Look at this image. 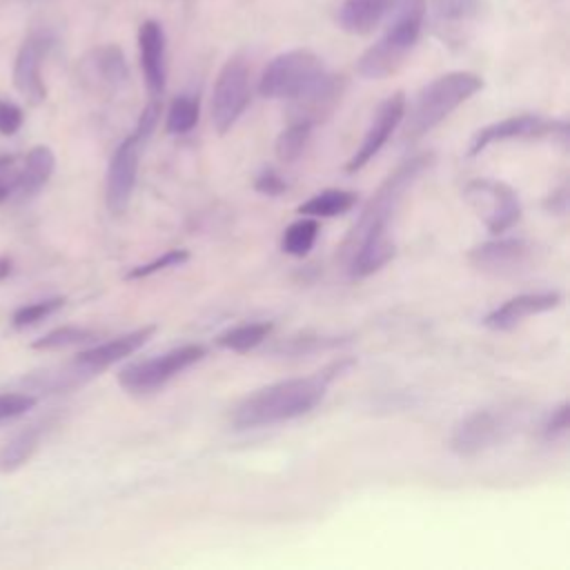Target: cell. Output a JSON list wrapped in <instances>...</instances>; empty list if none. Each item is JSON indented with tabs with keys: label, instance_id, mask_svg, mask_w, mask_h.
Returning a JSON list of instances; mask_svg holds the SVG:
<instances>
[{
	"label": "cell",
	"instance_id": "cell-6",
	"mask_svg": "<svg viewBox=\"0 0 570 570\" xmlns=\"http://www.w3.org/2000/svg\"><path fill=\"white\" fill-rule=\"evenodd\" d=\"M205 356V347L200 343H187L151 358H142L125 365L118 372V385L129 394H151L165 387L174 376L189 370Z\"/></svg>",
	"mask_w": 570,
	"mask_h": 570
},
{
	"label": "cell",
	"instance_id": "cell-19",
	"mask_svg": "<svg viewBox=\"0 0 570 570\" xmlns=\"http://www.w3.org/2000/svg\"><path fill=\"white\" fill-rule=\"evenodd\" d=\"M394 0H343L336 11V22L354 36L372 33L392 11Z\"/></svg>",
	"mask_w": 570,
	"mask_h": 570
},
{
	"label": "cell",
	"instance_id": "cell-3",
	"mask_svg": "<svg viewBox=\"0 0 570 570\" xmlns=\"http://www.w3.org/2000/svg\"><path fill=\"white\" fill-rule=\"evenodd\" d=\"M390 13L392 22L385 33L356 60V73L361 78L381 80L396 73L421 36L425 0H394Z\"/></svg>",
	"mask_w": 570,
	"mask_h": 570
},
{
	"label": "cell",
	"instance_id": "cell-16",
	"mask_svg": "<svg viewBox=\"0 0 570 570\" xmlns=\"http://www.w3.org/2000/svg\"><path fill=\"white\" fill-rule=\"evenodd\" d=\"M53 47V38L47 31H33L24 38L13 62V85L31 102L40 105L47 96L42 80V62Z\"/></svg>",
	"mask_w": 570,
	"mask_h": 570
},
{
	"label": "cell",
	"instance_id": "cell-18",
	"mask_svg": "<svg viewBox=\"0 0 570 570\" xmlns=\"http://www.w3.org/2000/svg\"><path fill=\"white\" fill-rule=\"evenodd\" d=\"M138 53L140 67L151 98H160L167 85V56H165V31L156 20H145L138 27Z\"/></svg>",
	"mask_w": 570,
	"mask_h": 570
},
{
	"label": "cell",
	"instance_id": "cell-35",
	"mask_svg": "<svg viewBox=\"0 0 570 570\" xmlns=\"http://www.w3.org/2000/svg\"><path fill=\"white\" fill-rule=\"evenodd\" d=\"M254 189L263 196H281L287 189V183L278 171L263 169L254 180Z\"/></svg>",
	"mask_w": 570,
	"mask_h": 570
},
{
	"label": "cell",
	"instance_id": "cell-39",
	"mask_svg": "<svg viewBox=\"0 0 570 570\" xmlns=\"http://www.w3.org/2000/svg\"><path fill=\"white\" fill-rule=\"evenodd\" d=\"M13 194V185L7 180H0V203H4Z\"/></svg>",
	"mask_w": 570,
	"mask_h": 570
},
{
	"label": "cell",
	"instance_id": "cell-8",
	"mask_svg": "<svg viewBox=\"0 0 570 570\" xmlns=\"http://www.w3.org/2000/svg\"><path fill=\"white\" fill-rule=\"evenodd\" d=\"M517 430V419L508 410H474L463 416L452 434L450 450L459 456H476L503 443Z\"/></svg>",
	"mask_w": 570,
	"mask_h": 570
},
{
	"label": "cell",
	"instance_id": "cell-37",
	"mask_svg": "<svg viewBox=\"0 0 570 570\" xmlns=\"http://www.w3.org/2000/svg\"><path fill=\"white\" fill-rule=\"evenodd\" d=\"M16 174H18V167H16L13 156L2 154V156H0V180L11 183L13 189H16Z\"/></svg>",
	"mask_w": 570,
	"mask_h": 570
},
{
	"label": "cell",
	"instance_id": "cell-28",
	"mask_svg": "<svg viewBox=\"0 0 570 570\" xmlns=\"http://www.w3.org/2000/svg\"><path fill=\"white\" fill-rule=\"evenodd\" d=\"M65 305V296H51V298H42L29 305H20L13 314H11V325L16 330H24L31 325H38L40 321H45L47 316L56 314L60 307Z\"/></svg>",
	"mask_w": 570,
	"mask_h": 570
},
{
	"label": "cell",
	"instance_id": "cell-9",
	"mask_svg": "<svg viewBox=\"0 0 570 570\" xmlns=\"http://www.w3.org/2000/svg\"><path fill=\"white\" fill-rule=\"evenodd\" d=\"M252 98L249 87V67L245 58L234 56L229 58L223 69L218 71V78L214 82L212 91V125L218 134H227L238 118L245 114Z\"/></svg>",
	"mask_w": 570,
	"mask_h": 570
},
{
	"label": "cell",
	"instance_id": "cell-5",
	"mask_svg": "<svg viewBox=\"0 0 570 570\" xmlns=\"http://www.w3.org/2000/svg\"><path fill=\"white\" fill-rule=\"evenodd\" d=\"M323 76L325 67L314 51L292 49L267 62L258 80V94L274 100H296Z\"/></svg>",
	"mask_w": 570,
	"mask_h": 570
},
{
	"label": "cell",
	"instance_id": "cell-4",
	"mask_svg": "<svg viewBox=\"0 0 570 570\" xmlns=\"http://www.w3.org/2000/svg\"><path fill=\"white\" fill-rule=\"evenodd\" d=\"M432 160H434V156L430 151L414 154V156L405 158L401 165H396V169L392 174H387V178L379 185L374 196L363 207L358 220L352 225V229L343 243V254L361 238L390 234V223H392L401 200L414 187V183L421 178V174L425 169H430Z\"/></svg>",
	"mask_w": 570,
	"mask_h": 570
},
{
	"label": "cell",
	"instance_id": "cell-26",
	"mask_svg": "<svg viewBox=\"0 0 570 570\" xmlns=\"http://www.w3.org/2000/svg\"><path fill=\"white\" fill-rule=\"evenodd\" d=\"M200 116V102L196 96L189 94H180L171 100L169 109H167V118H165V129L169 134H187L196 127Z\"/></svg>",
	"mask_w": 570,
	"mask_h": 570
},
{
	"label": "cell",
	"instance_id": "cell-7",
	"mask_svg": "<svg viewBox=\"0 0 570 570\" xmlns=\"http://www.w3.org/2000/svg\"><path fill=\"white\" fill-rule=\"evenodd\" d=\"M463 198L494 236L505 234L521 218L519 194L503 180L472 178L463 187Z\"/></svg>",
	"mask_w": 570,
	"mask_h": 570
},
{
	"label": "cell",
	"instance_id": "cell-29",
	"mask_svg": "<svg viewBox=\"0 0 570 570\" xmlns=\"http://www.w3.org/2000/svg\"><path fill=\"white\" fill-rule=\"evenodd\" d=\"M432 11L443 24H461L479 16L481 0H430Z\"/></svg>",
	"mask_w": 570,
	"mask_h": 570
},
{
	"label": "cell",
	"instance_id": "cell-20",
	"mask_svg": "<svg viewBox=\"0 0 570 570\" xmlns=\"http://www.w3.org/2000/svg\"><path fill=\"white\" fill-rule=\"evenodd\" d=\"M56 169V156L47 145H38L31 147L22 160V165L18 167L16 174V189L22 198H31L36 196L51 178Z\"/></svg>",
	"mask_w": 570,
	"mask_h": 570
},
{
	"label": "cell",
	"instance_id": "cell-22",
	"mask_svg": "<svg viewBox=\"0 0 570 570\" xmlns=\"http://www.w3.org/2000/svg\"><path fill=\"white\" fill-rule=\"evenodd\" d=\"M356 205V194L350 189H323L314 194L309 200H305L298 207L301 216H312V218H334L345 212H350Z\"/></svg>",
	"mask_w": 570,
	"mask_h": 570
},
{
	"label": "cell",
	"instance_id": "cell-30",
	"mask_svg": "<svg viewBox=\"0 0 570 570\" xmlns=\"http://www.w3.org/2000/svg\"><path fill=\"white\" fill-rule=\"evenodd\" d=\"M187 258H189V252H187V249H167L163 256H158V258H154V261H149V263H145V265L134 267V269L127 274V278H129V281H134V278H147V276H151V274H156V272H163V269H167V267H178V265L187 263Z\"/></svg>",
	"mask_w": 570,
	"mask_h": 570
},
{
	"label": "cell",
	"instance_id": "cell-17",
	"mask_svg": "<svg viewBox=\"0 0 570 570\" xmlns=\"http://www.w3.org/2000/svg\"><path fill=\"white\" fill-rule=\"evenodd\" d=\"M559 303H561V294L559 292H528V294H519V296L508 298L499 307L490 309L483 316V325L494 330V332H508V330L517 327L519 323H523L530 316H537V314L554 309Z\"/></svg>",
	"mask_w": 570,
	"mask_h": 570
},
{
	"label": "cell",
	"instance_id": "cell-27",
	"mask_svg": "<svg viewBox=\"0 0 570 570\" xmlns=\"http://www.w3.org/2000/svg\"><path fill=\"white\" fill-rule=\"evenodd\" d=\"M96 338V332L89 327H80V325H62V327H53L47 334H42L40 338H36L31 343V350L38 352H53V350H65L71 345H80V343H89Z\"/></svg>",
	"mask_w": 570,
	"mask_h": 570
},
{
	"label": "cell",
	"instance_id": "cell-23",
	"mask_svg": "<svg viewBox=\"0 0 570 570\" xmlns=\"http://www.w3.org/2000/svg\"><path fill=\"white\" fill-rule=\"evenodd\" d=\"M272 323L269 321H256V323H243L236 327L225 330L223 334L216 336V345L229 352H249L265 343V338L272 334Z\"/></svg>",
	"mask_w": 570,
	"mask_h": 570
},
{
	"label": "cell",
	"instance_id": "cell-12",
	"mask_svg": "<svg viewBox=\"0 0 570 570\" xmlns=\"http://www.w3.org/2000/svg\"><path fill=\"white\" fill-rule=\"evenodd\" d=\"M154 332H156V325H145V327L131 330L127 334H120L116 338L91 345V347L78 352L67 363V367L73 374V379L78 381V385H82L85 381L98 376L107 367H111V365L125 361L127 356H131L136 350H140L151 338Z\"/></svg>",
	"mask_w": 570,
	"mask_h": 570
},
{
	"label": "cell",
	"instance_id": "cell-2",
	"mask_svg": "<svg viewBox=\"0 0 570 570\" xmlns=\"http://www.w3.org/2000/svg\"><path fill=\"white\" fill-rule=\"evenodd\" d=\"M483 89V78L472 71H450L428 82L403 114V142H414L441 125L459 105Z\"/></svg>",
	"mask_w": 570,
	"mask_h": 570
},
{
	"label": "cell",
	"instance_id": "cell-34",
	"mask_svg": "<svg viewBox=\"0 0 570 570\" xmlns=\"http://www.w3.org/2000/svg\"><path fill=\"white\" fill-rule=\"evenodd\" d=\"M336 341H330V338H318V336H292L287 338L283 345L276 347V352H283V354H303V352H309V350H316V347H323V345H334Z\"/></svg>",
	"mask_w": 570,
	"mask_h": 570
},
{
	"label": "cell",
	"instance_id": "cell-32",
	"mask_svg": "<svg viewBox=\"0 0 570 570\" xmlns=\"http://www.w3.org/2000/svg\"><path fill=\"white\" fill-rule=\"evenodd\" d=\"M568 412H570V405H568V401H563L546 416V421L541 425V436L546 441H559L568 434Z\"/></svg>",
	"mask_w": 570,
	"mask_h": 570
},
{
	"label": "cell",
	"instance_id": "cell-33",
	"mask_svg": "<svg viewBox=\"0 0 570 570\" xmlns=\"http://www.w3.org/2000/svg\"><path fill=\"white\" fill-rule=\"evenodd\" d=\"M24 114L16 102H9L0 98V134L2 136H13L22 127Z\"/></svg>",
	"mask_w": 570,
	"mask_h": 570
},
{
	"label": "cell",
	"instance_id": "cell-15",
	"mask_svg": "<svg viewBox=\"0 0 570 570\" xmlns=\"http://www.w3.org/2000/svg\"><path fill=\"white\" fill-rule=\"evenodd\" d=\"M405 107H407V105H405L403 91H396V94L387 96V98L379 105V109H376V114H374V118H372V122H370V127H367V131H365L361 145L356 147V151H354V154L350 156V160L345 163V171H347V174H356V171H361L370 160H374V156L385 147V142L390 140V136L394 134V129L401 125L403 114H405Z\"/></svg>",
	"mask_w": 570,
	"mask_h": 570
},
{
	"label": "cell",
	"instance_id": "cell-24",
	"mask_svg": "<svg viewBox=\"0 0 570 570\" xmlns=\"http://www.w3.org/2000/svg\"><path fill=\"white\" fill-rule=\"evenodd\" d=\"M316 236H318V218L301 216L298 220H294L285 227L283 238H281V249L289 256L303 258L314 247Z\"/></svg>",
	"mask_w": 570,
	"mask_h": 570
},
{
	"label": "cell",
	"instance_id": "cell-31",
	"mask_svg": "<svg viewBox=\"0 0 570 570\" xmlns=\"http://www.w3.org/2000/svg\"><path fill=\"white\" fill-rule=\"evenodd\" d=\"M38 403V396L31 392H2L0 394V423L27 414Z\"/></svg>",
	"mask_w": 570,
	"mask_h": 570
},
{
	"label": "cell",
	"instance_id": "cell-36",
	"mask_svg": "<svg viewBox=\"0 0 570 570\" xmlns=\"http://www.w3.org/2000/svg\"><path fill=\"white\" fill-rule=\"evenodd\" d=\"M568 200H570V191H568V183H561L557 189H552L546 200L543 207L546 212L554 214V216H563L568 212Z\"/></svg>",
	"mask_w": 570,
	"mask_h": 570
},
{
	"label": "cell",
	"instance_id": "cell-25",
	"mask_svg": "<svg viewBox=\"0 0 570 570\" xmlns=\"http://www.w3.org/2000/svg\"><path fill=\"white\" fill-rule=\"evenodd\" d=\"M312 127L314 122L305 120V118H294L276 138L274 142V151L276 158L283 163H294L307 147L309 136H312Z\"/></svg>",
	"mask_w": 570,
	"mask_h": 570
},
{
	"label": "cell",
	"instance_id": "cell-38",
	"mask_svg": "<svg viewBox=\"0 0 570 570\" xmlns=\"http://www.w3.org/2000/svg\"><path fill=\"white\" fill-rule=\"evenodd\" d=\"M11 272H13V261H11V256L0 254V283L7 281V278L11 276Z\"/></svg>",
	"mask_w": 570,
	"mask_h": 570
},
{
	"label": "cell",
	"instance_id": "cell-1",
	"mask_svg": "<svg viewBox=\"0 0 570 570\" xmlns=\"http://www.w3.org/2000/svg\"><path fill=\"white\" fill-rule=\"evenodd\" d=\"M352 365V358H338L309 376L285 379L254 390L232 407L229 421L236 430H254L298 419L314 410L323 401L330 383Z\"/></svg>",
	"mask_w": 570,
	"mask_h": 570
},
{
	"label": "cell",
	"instance_id": "cell-10",
	"mask_svg": "<svg viewBox=\"0 0 570 570\" xmlns=\"http://www.w3.org/2000/svg\"><path fill=\"white\" fill-rule=\"evenodd\" d=\"M534 256H537V247L530 240L517 238V236H501V234L499 238L479 243L468 252L470 265L476 272L494 278L497 276L508 278V276H517L532 269Z\"/></svg>",
	"mask_w": 570,
	"mask_h": 570
},
{
	"label": "cell",
	"instance_id": "cell-11",
	"mask_svg": "<svg viewBox=\"0 0 570 570\" xmlns=\"http://www.w3.org/2000/svg\"><path fill=\"white\" fill-rule=\"evenodd\" d=\"M514 138H557L561 145L568 140V122L566 120H548L534 114H519L479 129L468 147V156H479L494 142L514 140Z\"/></svg>",
	"mask_w": 570,
	"mask_h": 570
},
{
	"label": "cell",
	"instance_id": "cell-13",
	"mask_svg": "<svg viewBox=\"0 0 570 570\" xmlns=\"http://www.w3.org/2000/svg\"><path fill=\"white\" fill-rule=\"evenodd\" d=\"M145 140H140L134 131L114 149L107 176H105V203L111 214H120L127 209L131 194L138 180L140 149Z\"/></svg>",
	"mask_w": 570,
	"mask_h": 570
},
{
	"label": "cell",
	"instance_id": "cell-21",
	"mask_svg": "<svg viewBox=\"0 0 570 570\" xmlns=\"http://www.w3.org/2000/svg\"><path fill=\"white\" fill-rule=\"evenodd\" d=\"M42 439V428L31 425L16 432L9 441L0 445V474H11L20 470L38 450Z\"/></svg>",
	"mask_w": 570,
	"mask_h": 570
},
{
	"label": "cell",
	"instance_id": "cell-14",
	"mask_svg": "<svg viewBox=\"0 0 570 570\" xmlns=\"http://www.w3.org/2000/svg\"><path fill=\"white\" fill-rule=\"evenodd\" d=\"M80 80L87 89L100 96H114L127 82L129 69L118 45H100L85 53L78 65Z\"/></svg>",
	"mask_w": 570,
	"mask_h": 570
}]
</instances>
